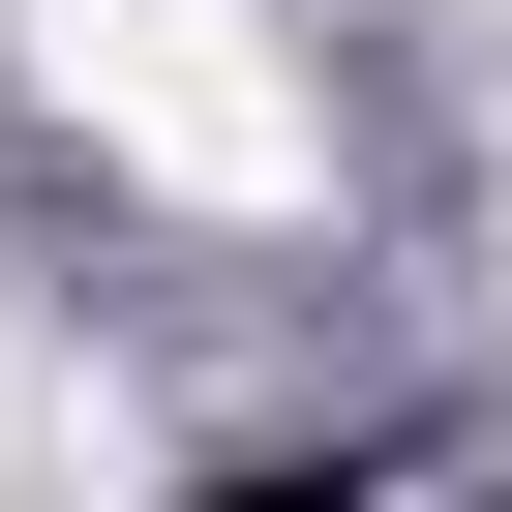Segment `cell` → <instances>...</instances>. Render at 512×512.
Segmentation results:
<instances>
[{"label": "cell", "mask_w": 512, "mask_h": 512, "mask_svg": "<svg viewBox=\"0 0 512 512\" xmlns=\"http://www.w3.org/2000/svg\"><path fill=\"white\" fill-rule=\"evenodd\" d=\"M31 61H61V121H91L121 181H181V211H302V151H332L241 0H31Z\"/></svg>", "instance_id": "6da1fadb"}]
</instances>
